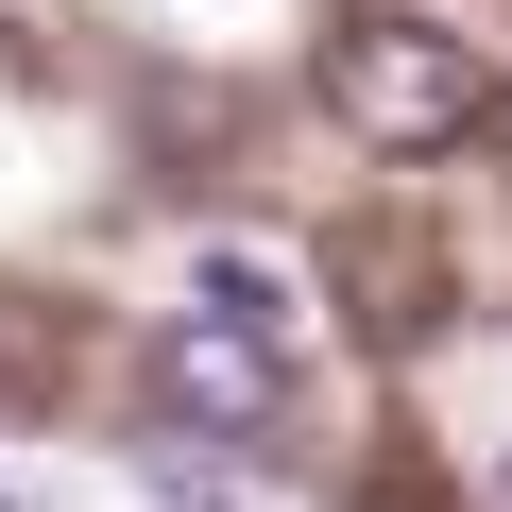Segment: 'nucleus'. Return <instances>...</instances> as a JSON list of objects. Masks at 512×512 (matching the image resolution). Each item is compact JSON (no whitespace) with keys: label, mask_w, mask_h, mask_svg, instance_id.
<instances>
[{"label":"nucleus","mask_w":512,"mask_h":512,"mask_svg":"<svg viewBox=\"0 0 512 512\" xmlns=\"http://www.w3.org/2000/svg\"><path fill=\"white\" fill-rule=\"evenodd\" d=\"M325 103H342V137H376V154H461V137L495 120V69H478L461 35H427V18H342V35H325Z\"/></svg>","instance_id":"1"},{"label":"nucleus","mask_w":512,"mask_h":512,"mask_svg":"<svg viewBox=\"0 0 512 512\" xmlns=\"http://www.w3.org/2000/svg\"><path fill=\"white\" fill-rule=\"evenodd\" d=\"M495 512H512V461H495Z\"/></svg>","instance_id":"4"},{"label":"nucleus","mask_w":512,"mask_h":512,"mask_svg":"<svg viewBox=\"0 0 512 512\" xmlns=\"http://www.w3.org/2000/svg\"><path fill=\"white\" fill-rule=\"evenodd\" d=\"M188 308H222V325H256V342H291V274H274V256H205Z\"/></svg>","instance_id":"3"},{"label":"nucleus","mask_w":512,"mask_h":512,"mask_svg":"<svg viewBox=\"0 0 512 512\" xmlns=\"http://www.w3.org/2000/svg\"><path fill=\"white\" fill-rule=\"evenodd\" d=\"M154 393L205 410V427H274L291 342H256V325H222V308H171V325H154Z\"/></svg>","instance_id":"2"}]
</instances>
